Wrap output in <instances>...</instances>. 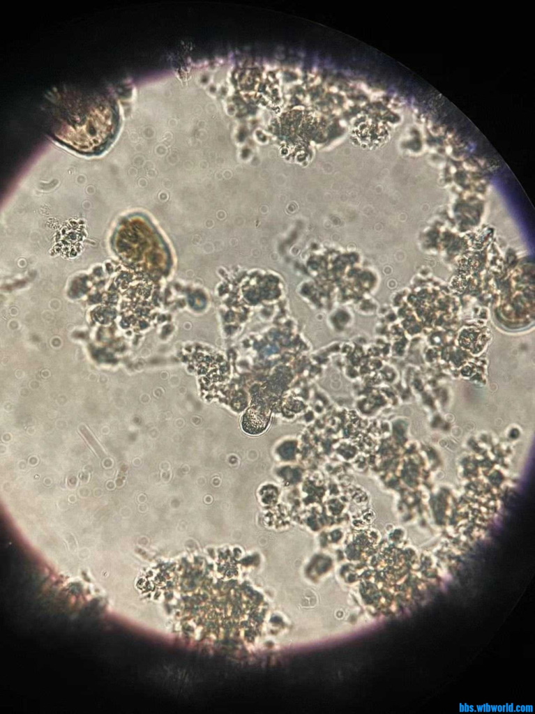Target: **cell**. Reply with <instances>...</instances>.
<instances>
[{
  "label": "cell",
  "mask_w": 535,
  "mask_h": 714,
  "mask_svg": "<svg viewBox=\"0 0 535 714\" xmlns=\"http://www.w3.org/2000/svg\"><path fill=\"white\" fill-rule=\"evenodd\" d=\"M66 97L56 106L55 137L82 154L101 153L112 142L117 132L114 105L98 96Z\"/></svg>",
  "instance_id": "1"
},
{
  "label": "cell",
  "mask_w": 535,
  "mask_h": 714,
  "mask_svg": "<svg viewBox=\"0 0 535 714\" xmlns=\"http://www.w3.org/2000/svg\"><path fill=\"white\" fill-rule=\"evenodd\" d=\"M269 420L267 409L261 407H252L243 416L242 428L248 434H258L266 428Z\"/></svg>",
  "instance_id": "2"
}]
</instances>
